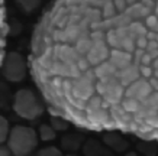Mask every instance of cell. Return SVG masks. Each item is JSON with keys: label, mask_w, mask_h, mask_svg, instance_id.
Returning a JSON list of instances; mask_svg holds the SVG:
<instances>
[{"label": "cell", "mask_w": 158, "mask_h": 156, "mask_svg": "<svg viewBox=\"0 0 158 156\" xmlns=\"http://www.w3.org/2000/svg\"><path fill=\"white\" fill-rule=\"evenodd\" d=\"M9 33V23L6 20V9L5 0H0V68L5 57V46H6V36Z\"/></svg>", "instance_id": "cell-7"}, {"label": "cell", "mask_w": 158, "mask_h": 156, "mask_svg": "<svg viewBox=\"0 0 158 156\" xmlns=\"http://www.w3.org/2000/svg\"><path fill=\"white\" fill-rule=\"evenodd\" d=\"M16 7L23 12L25 14L32 13L34 10H36L41 6V0H13Z\"/></svg>", "instance_id": "cell-9"}, {"label": "cell", "mask_w": 158, "mask_h": 156, "mask_svg": "<svg viewBox=\"0 0 158 156\" xmlns=\"http://www.w3.org/2000/svg\"><path fill=\"white\" fill-rule=\"evenodd\" d=\"M103 143L112 152H118V153L125 152L128 149V146H129V143L126 142V139L118 130H106L103 133Z\"/></svg>", "instance_id": "cell-5"}, {"label": "cell", "mask_w": 158, "mask_h": 156, "mask_svg": "<svg viewBox=\"0 0 158 156\" xmlns=\"http://www.w3.org/2000/svg\"><path fill=\"white\" fill-rule=\"evenodd\" d=\"M9 133H10V129H9V122H7V118H5L3 116H0V145L7 142Z\"/></svg>", "instance_id": "cell-13"}, {"label": "cell", "mask_w": 158, "mask_h": 156, "mask_svg": "<svg viewBox=\"0 0 158 156\" xmlns=\"http://www.w3.org/2000/svg\"><path fill=\"white\" fill-rule=\"evenodd\" d=\"M49 124H51L57 132H65V130L70 127V122H68L67 118L61 117V116H52Z\"/></svg>", "instance_id": "cell-11"}, {"label": "cell", "mask_w": 158, "mask_h": 156, "mask_svg": "<svg viewBox=\"0 0 158 156\" xmlns=\"http://www.w3.org/2000/svg\"><path fill=\"white\" fill-rule=\"evenodd\" d=\"M7 145L12 149L13 155L25 156L29 155L38 146V134L32 127L29 126H15L10 129Z\"/></svg>", "instance_id": "cell-2"}, {"label": "cell", "mask_w": 158, "mask_h": 156, "mask_svg": "<svg viewBox=\"0 0 158 156\" xmlns=\"http://www.w3.org/2000/svg\"><path fill=\"white\" fill-rule=\"evenodd\" d=\"M7 155H13L12 149L9 147V145H0V156H7Z\"/></svg>", "instance_id": "cell-15"}, {"label": "cell", "mask_w": 158, "mask_h": 156, "mask_svg": "<svg viewBox=\"0 0 158 156\" xmlns=\"http://www.w3.org/2000/svg\"><path fill=\"white\" fill-rule=\"evenodd\" d=\"M13 110L25 120H36L44 113V104L29 88H22L15 94Z\"/></svg>", "instance_id": "cell-3"}, {"label": "cell", "mask_w": 158, "mask_h": 156, "mask_svg": "<svg viewBox=\"0 0 158 156\" xmlns=\"http://www.w3.org/2000/svg\"><path fill=\"white\" fill-rule=\"evenodd\" d=\"M84 136L80 133H68L61 139V150L64 152H77L84 143Z\"/></svg>", "instance_id": "cell-8"}, {"label": "cell", "mask_w": 158, "mask_h": 156, "mask_svg": "<svg viewBox=\"0 0 158 156\" xmlns=\"http://www.w3.org/2000/svg\"><path fill=\"white\" fill-rule=\"evenodd\" d=\"M81 150L87 156L112 155V150H110L109 147L106 146V145H103V143H100L99 140H96V139H87V140H84V143H83V146H81Z\"/></svg>", "instance_id": "cell-6"}, {"label": "cell", "mask_w": 158, "mask_h": 156, "mask_svg": "<svg viewBox=\"0 0 158 156\" xmlns=\"http://www.w3.org/2000/svg\"><path fill=\"white\" fill-rule=\"evenodd\" d=\"M2 74L10 82H20L26 78L28 64L19 52L5 54L2 62Z\"/></svg>", "instance_id": "cell-4"}, {"label": "cell", "mask_w": 158, "mask_h": 156, "mask_svg": "<svg viewBox=\"0 0 158 156\" xmlns=\"http://www.w3.org/2000/svg\"><path fill=\"white\" fill-rule=\"evenodd\" d=\"M39 137L42 142H51L57 137V130L51 124H41L39 127Z\"/></svg>", "instance_id": "cell-10"}, {"label": "cell", "mask_w": 158, "mask_h": 156, "mask_svg": "<svg viewBox=\"0 0 158 156\" xmlns=\"http://www.w3.org/2000/svg\"><path fill=\"white\" fill-rule=\"evenodd\" d=\"M138 150L144 155H155L157 153V145L152 140H144L138 143Z\"/></svg>", "instance_id": "cell-12"}, {"label": "cell", "mask_w": 158, "mask_h": 156, "mask_svg": "<svg viewBox=\"0 0 158 156\" xmlns=\"http://www.w3.org/2000/svg\"><path fill=\"white\" fill-rule=\"evenodd\" d=\"M36 155H39V156H55L57 155L58 156V155H62V150L58 149L57 146H47L36 152Z\"/></svg>", "instance_id": "cell-14"}, {"label": "cell", "mask_w": 158, "mask_h": 156, "mask_svg": "<svg viewBox=\"0 0 158 156\" xmlns=\"http://www.w3.org/2000/svg\"><path fill=\"white\" fill-rule=\"evenodd\" d=\"M29 66L52 116L158 142V0H52Z\"/></svg>", "instance_id": "cell-1"}]
</instances>
